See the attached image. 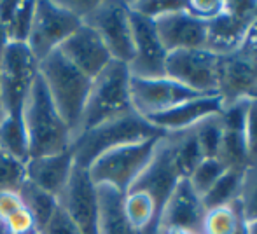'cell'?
Masks as SVG:
<instances>
[{"instance_id":"cell-1","label":"cell","mask_w":257,"mask_h":234,"mask_svg":"<svg viewBox=\"0 0 257 234\" xmlns=\"http://www.w3.org/2000/svg\"><path fill=\"white\" fill-rule=\"evenodd\" d=\"M21 121L27 131L28 157L65 152L74 142V133L54 107L41 75H37L25 98Z\"/></svg>"},{"instance_id":"cell-2","label":"cell","mask_w":257,"mask_h":234,"mask_svg":"<svg viewBox=\"0 0 257 234\" xmlns=\"http://www.w3.org/2000/svg\"><path fill=\"white\" fill-rule=\"evenodd\" d=\"M161 135H165V133L154 128L147 119L132 112L122 117L107 121L100 126H95L91 129L77 133L74 136L70 150L74 154L75 164L88 170L93 161L98 159L102 154L108 152V150Z\"/></svg>"},{"instance_id":"cell-3","label":"cell","mask_w":257,"mask_h":234,"mask_svg":"<svg viewBox=\"0 0 257 234\" xmlns=\"http://www.w3.org/2000/svg\"><path fill=\"white\" fill-rule=\"evenodd\" d=\"M130 79L132 74L128 65L114 60L95 79H91V88L77 133L133 112L130 98Z\"/></svg>"},{"instance_id":"cell-4","label":"cell","mask_w":257,"mask_h":234,"mask_svg":"<svg viewBox=\"0 0 257 234\" xmlns=\"http://www.w3.org/2000/svg\"><path fill=\"white\" fill-rule=\"evenodd\" d=\"M39 75L44 81L54 107L75 136L91 88V79L77 70L60 51L39 61Z\"/></svg>"},{"instance_id":"cell-5","label":"cell","mask_w":257,"mask_h":234,"mask_svg":"<svg viewBox=\"0 0 257 234\" xmlns=\"http://www.w3.org/2000/svg\"><path fill=\"white\" fill-rule=\"evenodd\" d=\"M163 136L165 135L128 143L102 154L88 168L95 185L114 187L115 190L126 194L153 161Z\"/></svg>"},{"instance_id":"cell-6","label":"cell","mask_w":257,"mask_h":234,"mask_svg":"<svg viewBox=\"0 0 257 234\" xmlns=\"http://www.w3.org/2000/svg\"><path fill=\"white\" fill-rule=\"evenodd\" d=\"M39 75V61L27 44L7 42L0 60V112L21 116L25 98Z\"/></svg>"},{"instance_id":"cell-7","label":"cell","mask_w":257,"mask_h":234,"mask_svg":"<svg viewBox=\"0 0 257 234\" xmlns=\"http://www.w3.org/2000/svg\"><path fill=\"white\" fill-rule=\"evenodd\" d=\"M82 21L72 14L61 2L39 0L35 2V14L27 46L37 61L44 60L81 27Z\"/></svg>"},{"instance_id":"cell-8","label":"cell","mask_w":257,"mask_h":234,"mask_svg":"<svg viewBox=\"0 0 257 234\" xmlns=\"http://www.w3.org/2000/svg\"><path fill=\"white\" fill-rule=\"evenodd\" d=\"M82 23L89 25L100 35L112 60L121 61L124 65L132 61L133 35L128 2H119V0L98 2L93 13Z\"/></svg>"},{"instance_id":"cell-9","label":"cell","mask_w":257,"mask_h":234,"mask_svg":"<svg viewBox=\"0 0 257 234\" xmlns=\"http://www.w3.org/2000/svg\"><path fill=\"white\" fill-rule=\"evenodd\" d=\"M165 75L198 95H219V56L208 49L168 53Z\"/></svg>"},{"instance_id":"cell-10","label":"cell","mask_w":257,"mask_h":234,"mask_svg":"<svg viewBox=\"0 0 257 234\" xmlns=\"http://www.w3.org/2000/svg\"><path fill=\"white\" fill-rule=\"evenodd\" d=\"M257 18V2H224V11L206 23V48L217 56L233 55L240 49L247 30Z\"/></svg>"},{"instance_id":"cell-11","label":"cell","mask_w":257,"mask_h":234,"mask_svg":"<svg viewBox=\"0 0 257 234\" xmlns=\"http://www.w3.org/2000/svg\"><path fill=\"white\" fill-rule=\"evenodd\" d=\"M198 96V93L170 77H133L130 79V98H132L133 112L140 117L149 119L163 114L187 100Z\"/></svg>"},{"instance_id":"cell-12","label":"cell","mask_w":257,"mask_h":234,"mask_svg":"<svg viewBox=\"0 0 257 234\" xmlns=\"http://www.w3.org/2000/svg\"><path fill=\"white\" fill-rule=\"evenodd\" d=\"M130 7V6H128ZM132 13V35H133V58L128 63V70L133 77L154 79L165 77L166 49L159 41L154 20Z\"/></svg>"},{"instance_id":"cell-13","label":"cell","mask_w":257,"mask_h":234,"mask_svg":"<svg viewBox=\"0 0 257 234\" xmlns=\"http://www.w3.org/2000/svg\"><path fill=\"white\" fill-rule=\"evenodd\" d=\"M58 201L82 234H98L96 231V220H98L96 185L86 168L75 164Z\"/></svg>"},{"instance_id":"cell-14","label":"cell","mask_w":257,"mask_h":234,"mask_svg":"<svg viewBox=\"0 0 257 234\" xmlns=\"http://www.w3.org/2000/svg\"><path fill=\"white\" fill-rule=\"evenodd\" d=\"M182 178L175 166V159H173V142L172 135H165L159 142L153 161L149 166L144 170V173L139 176L132 189L146 190L153 196L156 206H158L159 217L163 215L166 203H168L170 196H172L173 189Z\"/></svg>"},{"instance_id":"cell-15","label":"cell","mask_w":257,"mask_h":234,"mask_svg":"<svg viewBox=\"0 0 257 234\" xmlns=\"http://www.w3.org/2000/svg\"><path fill=\"white\" fill-rule=\"evenodd\" d=\"M224 109V100L219 95H198L163 114L149 117L147 121L165 135H175L194 129L206 119L219 116Z\"/></svg>"},{"instance_id":"cell-16","label":"cell","mask_w":257,"mask_h":234,"mask_svg":"<svg viewBox=\"0 0 257 234\" xmlns=\"http://www.w3.org/2000/svg\"><path fill=\"white\" fill-rule=\"evenodd\" d=\"M154 25L166 53L206 48V23L184 7L154 20Z\"/></svg>"},{"instance_id":"cell-17","label":"cell","mask_w":257,"mask_h":234,"mask_svg":"<svg viewBox=\"0 0 257 234\" xmlns=\"http://www.w3.org/2000/svg\"><path fill=\"white\" fill-rule=\"evenodd\" d=\"M58 51L89 79H95L112 61L110 53L100 35L86 23H81V27L60 46Z\"/></svg>"},{"instance_id":"cell-18","label":"cell","mask_w":257,"mask_h":234,"mask_svg":"<svg viewBox=\"0 0 257 234\" xmlns=\"http://www.w3.org/2000/svg\"><path fill=\"white\" fill-rule=\"evenodd\" d=\"M206 213L201 196L193 189L187 178H180L173 189L161 215V229L177 227L201 234V224ZM161 232V231H159Z\"/></svg>"},{"instance_id":"cell-19","label":"cell","mask_w":257,"mask_h":234,"mask_svg":"<svg viewBox=\"0 0 257 234\" xmlns=\"http://www.w3.org/2000/svg\"><path fill=\"white\" fill-rule=\"evenodd\" d=\"M247 98L224 105L219 116L220 121V150L219 159L227 168L247 170V154H245V116H247Z\"/></svg>"},{"instance_id":"cell-20","label":"cell","mask_w":257,"mask_h":234,"mask_svg":"<svg viewBox=\"0 0 257 234\" xmlns=\"http://www.w3.org/2000/svg\"><path fill=\"white\" fill-rule=\"evenodd\" d=\"M257 86V63L240 53L219 56V96L224 105L247 98Z\"/></svg>"},{"instance_id":"cell-21","label":"cell","mask_w":257,"mask_h":234,"mask_svg":"<svg viewBox=\"0 0 257 234\" xmlns=\"http://www.w3.org/2000/svg\"><path fill=\"white\" fill-rule=\"evenodd\" d=\"M75 166L72 150L51 154L42 157H28L27 161V180L34 185L44 189L46 192L60 197L67 185L70 173Z\"/></svg>"},{"instance_id":"cell-22","label":"cell","mask_w":257,"mask_h":234,"mask_svg":"<svg viewBox=\"0 0 257 234\" xmlns=\"http://www.w3.org/2000/svg\"><path fill=\"white\" fill-rule=\"evenodd\" d=\"M98 197V220L96 231L98 234H137L130 225L124 213L122 199L124 194L108 185H96Z\"/></svg>"},{"instance_id":"cell-23","label":"cell","mask_w":257,"mask_h":234,"mask_svg":"<svg viewBox=\"0 0 257 234\" xmlns=\"http://www.w3.org/2000/svg\"><path fill=\"white\" fill-rule=\"evenodd\" d=\"M35 14V2H0V27L7 42L27 44Z\"/></svg>"},{"instance_id":"cell-24","label":"cell","mask_w":257,"mask_h":234,"mask_svg":"<svg viewBox=\"0 0 257 234\" xmlns=\"http://www.w3.org/2000/svg\"><path fill=\"white\" fill-rule=\"evenodd\" d=\"M20 196H21V201H23V206L27 208V211L32 215L39 232H41V229L48 224L49 218L53 217L54 211L60 206L58 197L46 192L41 187L34 185V183L28 182V180L20 189Z\"/></svg>"},{"instance_id":"cell-25","label":"cell","mask_w":257,"mask_h":234,"mask_svg":"<svg viewBox=\"0 0 257 234\" xmlns=\"http://www.w3.org/2000/svg\"><path fill=\"white\" fill-rule=\"evenodd\" d=\"M243 178L245 170L227 168L222 176L215 182V185L201 197L206 210L217 206H227V204H233L234 201L240 199L241 189H243Z\"/></svg>"},{"instance_id":"cell-26","label":"cell","mask_w":257,"mask_h":234,"mask_svg":"<svg viewBox=\"0 0 257 234\" xmlns=\"http://www.w3.org/2000/svg\"><path fill=\"white\" fill-rule=\"evenodd\" d=\"M173 142V159L175 166L182 178H189V175L196 170V166L205 159L203 150L196 138V131L189 129L184 133L172 135Z\"/></svg>"},{"instance_id":"cell-27","label":"cell","mask_w":257,"mask_h":234,"mask_svg":"<svg viewBox=\"0 0 257 234\" xmlns=\"http://www.w3.org/2000/svg\"><path fill=\"white\" fill-rule=\"evenodd\" d=\"M0 150L21 161H28V140L21 116L0 119Z\"/></svg>"},{"instance_id":"cell-28","label":"cell","mask_w":257,"mask_h":234,"mask_svg":"<svg viewBox=\"0 0 257 234\" xmlns=\"http://www.w3.org/2000/svg\"><path fill=\"white\" fill-rule=\"evenodd\" d=\"M27 182V161L0 150V192H20Z\"/></svg>"},{"instance_id":"cell-29","label":"cell","mask_w":257,"mask_h":234,"mask_svg":"<svg viewBox=\"0 0 257 234\" xmlns=\"http://www.w3.org/2000/svg\"><path fill=\"white\" fill-rule=\"evenodd\" d=\"M226 170H227V166L219 157H205L196 166V170L189 175L187 180H189V183L193 185V189L203 197L205 194L215 185V182L222 176V173Z\"/></svg>"},{"instance_id":"cell-30","label":"cell","mask_w":257,"mask_h":234,"mask_svg":"<svg viewBox=\"0 0 257 234\" xmlns=\"http://www.w3.org/2000/svg\"><path fill=\"white\" fill-rule=\"evenodd\" d=\"M219 116L206 119V121L201 122L198 128H194L196 138H198V142H200V147H201V150H203L205 157H219L220 138H222Z\"/></svg>"},{"instance_id":"cell-31","label":"cell","mask_w":257,"mask_h":234,"mask_svg":"<svg viewBox=\"0 0 257 234\" xmlns=\"http://www.w3.org/2000/svg\"><path fill=\"white\" fill-rule=\"evenodd\" d=\"M245 154L247 168L257 166V98L248 96L245 116Z\"/></svg>"},{"instance_id":"cell-32","label":"cell","mask_w":257,"mask_h":234,"mask_svg":"<svg viewBox=\"0 0 257 234\" xmlns=\"http://www.w3.org/2000/svg\"><path fill=\"white\" fill-rule=\"evenodd\" d=\"M240 206L245 220H257V166L245 170Z\"/></svg>"},{"instance_id":"cell-33","label":"cell","mask_w":257,"mask_h":234,"mask_svg":"<svg viewBox=\"0 0 257 234\" xmlns=\"http://www.w3.org/2000/svg\"><path fill=\"white\" fill-rule=\"evenodd\" d=\"M130 9L137 14L149 18V20H158L173 11H179L184 7V2H168V0H139V2H128Z\"/></svg>"},{"instance_id":"cell-34","label":"cell","mask_w":257,"mask_h":234,"mask_svg":"<svg viewBox=\"0 0 257 234\" xmlns=\"http://www.w3.org/2000/svg\"><path fill=\"white\" fill-rule=\"evenodd\" d=\"M0 234H39V229L27 208H21L0 224Z\"/></svg>"},{"instance_id":"cell-35","label":"cell","mask_w":257,"mask_h":234,"mask_svg":"<svg viewBox=\"0 0 257 234\" xmlns=\"http://www.w3.org/2000/svg\"><path fill=\"white\" fill-rule=\"evenodd\" d=\"M184 9L194 18L208 23L224 11V0H189L184 2Z\"/></svg>"},{"instance_id":"cell-36","label":"cell","mask_w":257,"mask_h":234,"mask_svg":"<svg viewBox=\"0 0 257 234\" xmlns=\"http://www.w3.org/2000/svg\"><path fill=\"white\" fill-rule=\"evenodd\" d=\"M39 234H82L75 222L67 215V211L61 206L54 211V215L49 218V222L41 229Z\"/></svg>"},{"instance_id":"cell-37","label":"cell","mask_w":257,"mask_h":234,"mask_svg":"<svg viewBox=\"0 0 257 234\" xmlns=\"http://www.w3.org/2000/svg\"><path fill=\"white\" fill-rule=\"evenodd\" d=\"M21 208L25 206L20 192H0V224Z\"/></svg>"},{"instance_id":"cell-38","label":"cell","mask_w":257,"mask_h":234,"mask_svg":"<svg viewBox=\"0 0 257 234\" xmlns=\"http://www.w3.org/2000/svg\"><path fill=\"white\" fill-rule=\"evenodd\" d=\"M236 53H240L247 60L257 63V18L252 21L250 28L247 30V35H245L243 42H241L240 49Z\"/></svg>"},{"instance_id":"cell-39","label":"cell","mask_w":257,"mask_h":234,"mask_svg":"<svg viewBox=\"0 0 257 234\" xmlns=\"http://www.w3.org/2000/svg\"><path fill=\"white\" fill-rule=\"evenodd\" d=\"M245 232L257 234V220H245Z\"/></svg>"},{"instance_id":"cell-40","label":"cell","mask_w":257,"mask_h":234,"mask_svg":"<svg viewBox=\"0 0 257 234\" xmlns=\"http://www.w3.org/2000/svg\"><path fill=\"white\" fill-rule=\"evenodd\" d=\"M250 96H255V98H257V86H255V89H254V91H252V95Z\"/></svg>"},{"instance_id":"cell-41","label":"cell","mask_w":257,"mask_h":234,"mask_svg":"<svg viewBox=\"0 0 257 234\" xmlns=\"http://www.w3.org/2000/svg\"><path fill=\"white\" fill-rule=\"evenodd\" d=\"M0 119H2V112H0Z\"/></svg>"}]
</instances>
